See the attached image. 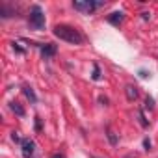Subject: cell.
<instances>
[{
  "instance_id": "obj_7",
  "label": "cell",
  "mask_w": 158,
  "mask_h": 158,
  "mask_svg": "<svg viewBox=\"0 0 158 158\" xmlns=\"http://www.w3.org/2000/svg\"><path fill=\"white\" fill-rule=\"evenodd\" d=\"M10 110H11L15 115H19V117H24V115H26L24 108H23V106L17 102V101H11V102H10Z\"/></svg>"
},
{
  "instance_id": "obj_18",
  "label": "cell",
  "mask_w": 158,
  "mask_h": 158,
  "mask_svg": "<svg viewBox=\"0 0 158 158\" xmlns=\"http://www.w3.org/2000/svg\"><path fill=\"white\" fill-rule=\"evenodd\" d=\"M141 17H143V21H149V19H151V13H149V11H143Z\"/></svg>"
},
{
  "instance_id": "obj_9",
  "label": "cell",
  "mask_w": 158,
  "mask_h": 158,
  "mask_svg": "<svg viewBox=\"0 0 158 158\" xmlns=\"http://www.w3.org/2000/svg\"><path fill=\"white\" fill-rule=\"evenodd\" d=\"M23 93H24V97H26L32 104H35V102H37V95L34 93V89H32L30 86H24V88H23Z\"/></svg>"
},
{
  "instance_id": "obj_5",
  "label": "cell",
  "mask_w": 158,
  "mask_h": 158,
  "mask_svg": "<svg viewBox=\"0 0 158 158\" xmlns=\"http://www.w3.org/2000/svg\"><path fill=\"white\" fill-rule=\"evenodd\" d=\"M23 154H24V158H30L32 154H34V151H35V143L32 141V139H23Z\"/></svg>"
},
{
  "instance_id": "obj_1",
  "label": "cell",
  "mask_w": 158,
  "mask_h": 158,
  "mask_svg": "<svg viewBox=\"0 0 158 158\" xmlns=\"http://www.w3.org/2000/svg\"><path fill=\"white\" fill-rule=\"evenodd\" d=\"M52 34H54L58 39L67 41V43H73V45H80V43H84V35L78 32L76 28L69 26V24H56L54 30H52Z\"/></svg>"
},
{
  "instance_id": "obj_11",
  "label": "cell",
  "mask_w": 158,
  "mask_h": 158,
  "mask_svg": "<svg viewBox=\"0 0 158 158\" xmlns=\"http://www.w3.org/2000/svg\"><path fill=\"white\" fill-rule=\"evenodd\" d=\"M106 136H108V139H110L112 145H117V136H115L112 130H106Z\"/></svg>"
},
{
  "instance_id": "obj_15",
  "label": "cell",
  "mask_w": 158,
  "mask_h": 158,
  "mask_svg": "<svg viewBox=\"0 0 158 158\" xmlns=\"http://www.w3.org/2000/svg\"><path fill=\"white\" fill-rule=\"evenodd\" d=\"M138 76H139V78H147V76H149V73H147L145 69H139V71H138Z\"/></svg>"
},
{
  "instance_id": "obj_2",
  "label": "cell",
  "mask_w": 158,
  "mask_h": 158,
  "mask_svg": "<svg viewBox=\"0 0 158 158\" xmlns=\"http://www.w3.org/2000/svg\"><path fill=\"white\" fill-rule=\"evenodd\" d=\"M30 28L32 30H43L45 28V13L39 4H34L30 8Z\"/></svg>"
},
{
  "instance_id": "obj_13",
  "label": "cell",
  "mask_w": 158,
  "mask_h": 158,
  "mask_svg": "<svg viewBox=\"0 0 158 158\" xmlns=\"http://www.w3.org/2000/svg\"><path fill=\"white\" fill-rule=\"evenodd\" d=\"M138 117H139V123H141V125H143V127H147V125H149V123H147V119H145V117H143V112H141V110H139V112H138Z\"/></svg>"
},
{
  "instance_id": "obj_19",
  "label": "cell",
  "mask_w": 158,
  "mask_h": 158,
  "mask_svg": "<svg viewBox=\"0 0 158 158\" xmlns=\"http://www.w3.org/2000/svg\"><path fill=\"white\" fill-rule=\"evenodd\" d=\"M143 147H145V149H147V151H149V149H151V141H149V139H147V138H145V139H143Z\"/></svg>"
},
{
  "instance_id": "obj_6",
  "label": "cell",
  "mask_w": 158,
  "mask_h": 158,
  "mask_svg": "<svg viewBox=\"0 0 158 158\" xmlns=\"http://www.w3.org/2000/svg\"><path fill=\"white\" fill-rule=\"evenodd\" d=\"M123 21H125V13L123 11H114L112 15H108V23L114 24V26H119Z\"/></svg>"
},
{
  "instance_id": "obj_10",
  "label": "cell",
  "mask_w": 158,
  "mask_h": 158,
  "mask_svg": "<svg viewBox=\"0 0 158 158\" xmlns=\"http://www.w3.org/2000/svg\"><path fill=\"white\" fill-rule=\"evenodd\" d=\"M91 78H93V80H101V69H99L97 63H93V74H91Z\"/></svg>"
},
{
  "instance_id": "obj_21",
  "label": "cell",
  "mask_w": 158,
  "mask_h": 158,
  "mask_svg": "<svg viewBox=\"0 0 158 158\" xmlns=\"http://www.w3.org/2000/svg\"><path fill=\"white\" fill-rule=\"evenodd\" d=\"M50 158H63V154H60V152H54V154H52Z\"/></svg>"
},
{
  "instance_id": "obj_14",
  "label": "cell",
  "mask_w": 158,
  "mask_h": 158,
  "mask_svg": "<svg viewBox=\"0 0 158 158\" xmlns=\"http://www.w3.org/2000/svg\"><path fill=\"white\" fill-rule=\"evenodd\" d=\"M11 45H13V50H15L17 54H24V48H21L19 43H11Z\"/></svg>"
},
{
  "instance_id": "obj_16",
  "label": "cell",
  "mask_w": 158,
  "mask_h": 158,
  "mask_svg": "<svg viewBox=\"0 0 158 158\" xmlns=\"http://www.w3.org/2000/svg\"><path fill=\"white\" fill-rule=\"evenodd\" d=\"M11 139H13V141H17V143H23V139L19 138V134H17V132H11Z\"/></svg>"
},
{
  "instance_id": "obj_20",
  "label": "cell",
  "mask_w": 158,
  "mask_h": 158,
  "mask_svg": "<svg viewBox=\"0 0 158 158\" xmlns=\"http://www.w3.org/2000/svg\"><path fill=\"white\" fill-rule=\"evenodd\" d=\"M99 102H102V104H108V99H106V97H102V95H101V97H99Z\"/></svg>"
},
{
  "instance_id": "obj_4",
  "label": "cell",
  "mask_w": 158,
  "mask_h": 158,
  "mask_svg": "<svg viewBox=\"0 0 158 158\" xmlns=\"http://www.w3.org/2000/svg\"><path fill=\"white\" fill-rule=\"evenodd\" d=\"M32 45L41 50V56H43V58H52V56H56V52H58V47H56L54 43H32Z\"/></svg>"
},
{
  "instance_id": "obj_12",
  "label": "cell",
  "mask_w": 158,
  "mask_h": 158,
  "mask_svg": "<svg viewBox=\"0 0 158 158\" xmlns=\"http://www.w3.org/2000/svg\"><path fill=\"white\" fill-rule=\"evenodd\" d=\"M145 108H149V110L154 108V101H152V97H147V99H145Z\"/></svg>"
},
{
  "instance_id": "obj_3",
  "label": "cell",
  "mask_w": 158,
  "mask_h": 158,
  "mask_svg": "<svg viewBox=\"0 0 158 158\" xmlns=\"http://www.w3.org/2000/svg\"><path fill=\"white\" fill-rule=\"evenodd\" d=\"M102 6H104V2H95V0H76V2H73L74 10L84 11V13H93L95 10H99Z\"/></svg>"
},
{
  "instance_id": "obj_8",
  "label": "cell",
  "mask_w": 158,
  "mask_h": 158,
  "mask_svg": "<svg viewBox=\"0 0 158 158\" xmlns=\"http://www.w3.org/2000/svg\"><path fill=\"white\" fill-rule=\"evenodd\" d=\"M125 95H127L128 101H136V99H138V88L132 86V84L127 86V88H125Z\"/></svg>"
},
{
  "instance_id": "obj_17",
  "label": "cell",
  "mask_w": 158,
  "mask_h": 158,
  "mask_svg": "<svg viewBox=\"0 0 158 158\" xmlns=\"http://www.w3.org/2000/svg\"><path fill=\"white\" fill-rule=\"evenodd\" d=\"M35 132H41V119L35 117Z\"/></svg>"
}]
</instances>
